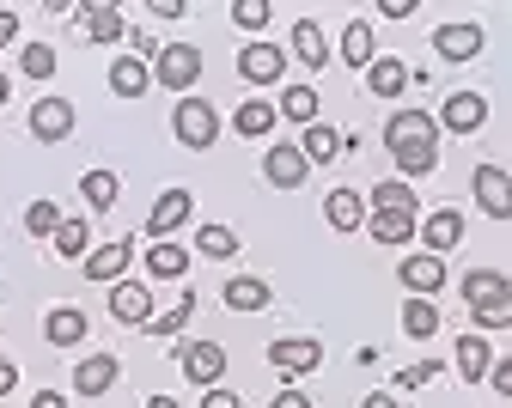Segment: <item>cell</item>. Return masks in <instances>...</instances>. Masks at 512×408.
<instances>
[{"mask_svg": "<svg viewBox=\"0 0 512 408\" xmlns=\"http://www.w3.org/2000/svg\"><path fill=\"white\" fill-rule=\"evenodd\" d=\"M68 128H74V104L68 98H43L31 110V134H37V141H68Z\"/></svg>", "mask_w": 512, "mask_h": 408, "instance_id": "7c38bea8", "label": "cell"}, {"mask_svg": "<svg viewBox=\"0 0 512 408\" xmlns=\"http://www.w3.org/2000/svg\"><path fill=\"white\" fill-rule=\"evenodd\" d=\"M86 329H92V317H86L80 305H55L49 323H43V335H49L55 348H80V342H86Z\"/></svg>", "mask_w": 512, "mask_h": 408, "instance_id": "8fae6325", "label": "cell"}, {"mask_svg": "<svg viewBox=\"0 0 512 408\" xmlns=\"http://www.w3.org/2000/svg\"><path fill=\"white\" fill-rule=\"evenodd\" d=\"M439 122L452 128V134H476L488 122V98L482 92H452V98H445V110H439Z\"/></svg>", "mask_w": 512, "mask_h": 408, "instance_id": "9c48e42d", "label": "cell"}, {"mask_svg": "<svg viewBox=\"0 0 512 408\" xmlns=\"http://www.w3.org/2000/svg\"><path fill=\"white\" fill-rule=\"evenodd\" d=\"M397 275H403V287H409V299H433V293L445 287V262H439L433 250H421V256H409V262L397 268Z\"/></svg>", "mask_w": 512, "mask_h": 408, "instance_id": "ba28073f", "label": "cell"}, {"mask_svg": "<svg viewBox=\"0 0 512 408\" xmlns=\"http://www.w3.org/2000/svg\"><path fill=\"white\" fill-rule=\"evenodd\" d=\"M177 366L196 378V384H220V372H226V348L220 342H189V348H177Z\"/></svg>", "mask_w": 512, "mask_h": 408, "instance_id": "5b68a950", "label": "cell"}, {"mask_svg": "<svg viewBox=\"0 0 512 408\" xmlns=\"http://www.w3.org/2000/svg\"><path fill=\"white\" fill-rule=\"evenodd\" d=\"M263 171H269V183H281V189H299V183H305V153H299V147H269Z\"/></svg>", "mask_w": 512, "mask_h": 408, "instance_id": "7402d4cb", "label": "cell"}, {"mask_svg": "<svg viewBox=\"0 0 512 408\" xmlns=\"http://www.w3.org/2000/svg\"><path fill=\"white\" fill-rule=\"evenodd\" d=\"M360 408H397V402H391V396H366Z\"/></svg>", "mask_w": 512, "mask_h": 408, "instance_id": "816d5d0a", "label": "cell"}, {"mask_svg": "<svg viewBox=\"0 0 512 408\" xmlns=\"http://www.w3.org/2000/svg\"><path fill=\"white\" fill-rule=\"evenodd\" d=\"M269 128H275V104L250 98V104L238 110V134H269Z\"/></svg>", "mask_w": 512, "mask_h": 408, "instance_id": "d590c367", "label": "cell"}, {"mask_svg": "<svg viewBox=\"0 0 512 408\" xmlns=\"http://www.w3.org/2000/svg\"><path fill=\"white\" fill-rule=\"evenodd\" d=\"M171 128H177V141L183 147H214V134H220V116H214V104H202V98H183L177 104V116H171Z\"/></svg>", "mask_w": 512, "mask_h": 408, "instance_id": "7a4b0ae2", "label": "cell"}, {"mask_svg": "<svg viewBox=\"0 0 512 408\" xmlns=\"http://www.w3.org/2000/svg\"><path fill=\"white\" fill-rule=\"evenodd\" d=\"M403 329L415 335V342H427V335L439 329V305H433V299H409V305H403Z\"/></svg>", "mask_w": 512, "mask_h": 408, "instance_id": "1f68e13d", "label": "cell"}, {"mask_svg": "<svg viewBox=\"0 0 512 408\" xmlns=\"http://www.w3.org/2000/svg\"><path fill=\"white\" fill-rule=\"evenodd\" d=\"M275 408H311V402H305L299 390H281V396H275Z\"/></svg>", "mask_w": 512, "mask_h": 408, "instance_id": "f907efd6", "label": "cell"}, {"mask_svg": "<svg viewBox=\"0 0 512 408\" xmlns=\"http://www.w3.org/2000/svg\"><path fill=\"white\" fill-rule=\"evenodd\" d=\"M281 116L311 128V122H317V92H311V86H287V92H281Z\"/></svg>", "mask_w": 512, "mask_h": 408, "instance_id": "d6a6232c", "label": "cell"}, {"mask_svg": "<svg viewBox=\"0 0 512 408\" xmlns=\"http://www.w3.org/2000/svg\"><path fill=\"white\" fill-rule=\"evenodd\" d=\"M458 372H464L470 384H482V378L494 372V348L482 342V335H476V329H470V335H464V342H458Z\"/></svg>", "mask_w": 512, "mask_h": 408, "instance_id": "cb8c5ba5", "label": "cell"}, {"mask_svg": "<svg viewBox=\"0 0 512 408\" xmlns=\"http://www.w3.org/2000/svg\"><path fill=\"white\" fill-rule=\"evenodd\" d=\"M19 74H31V80H49V74H55V49H49V43H25V55H19Z\"/></svg>", "mask_w": 512, "mask_h": 408, "instance_id": "e575fe53", "label": "cell"}, {"mask_svg": "<svg viewBox=\"0 0 512 408\" xmlns=\"http://www.w3.org/2000/svg\"><path fill=\"white\" fill-rule=\"evenodd\" d=\"M409 80H415V74H409L403 61H391V55H372V67H366V86H372L378 98H397Z\"/></svg>", "mask_w": 512, "mask_h": 408, "instance_id": "ffe728a7", "label": "cell"}, {"mask_svg": "<svg viewBox=\"0 0 512 408\" xmlns=\"http://www.w3.org/2000/svg\"><path fill=\"white\" fill-rule=\"evenodd\" d=\"M391 159H397V171H403V177H427V171L439 165V141H415V147H397Z\"/></svg>", "mask_w": 512, "mask_h": 408, "instance_id": "f1b7e54d", "label": "cell"}, {"mask_svg": "<svg viewBox=\"0 0 512 408\" xmlns=\"http://www.w3.org/2000/svg\"><path fill=\"white\" fill-rule=\"evenodd\" d=\"M232 19H238L244 31H263V25H269V0H238Z\"/></svg>", "mask_w": 512, "mask_h": 408, "instance_id": "b9f144b4", "label": "cell"}, {"mask_svg": "<svg viewBox=\"0 0 512 408\" xmlns=\"http://www.w3.org/2000/svg\"><path fill=\"white\" fill-rule=\"evenodd\" d=\"M147 268H153L159 281H183V268H189V250H183V244H153V250H147Z\"/></svg>", "mask_w": 512, "mask_h": 408, "instance_id": "4dcf8cb0", "label": "cell"}, {"mask_svg": "<svg viewBox=\"0 0 512 408\" xmlns=\"http://www.w3.org/2000/svg\"><path fill=\"white\" fill-rule=\"evenodd\" d=\"M421 238H427V250L439 256V250H452V244L464 238V220H458L452 208H439V214H427V220H421Z\"/></svg>", "mask_w": 512, "mask_h": 408, "instance_id": "d4e9b609", "label": "cell"}, {"mask_svg": "<svg viewBox=\"0 0 512 408\" xmlns=\"http://www.w3.org/2000/svg\"><path fill=\"white\" fill-rule=\"evenodd\" d=\"M433 372H439V366H433V360H421V366H403V372H397V384H403V390H421V384H433Z\"/></svg>", "mask_w": 512, "mask_h": 408, "instance_id": "ee69618b", "label": "cell"}, {"mask_svg": "<svg viewBox=\"0 0 512 408\" xmlns=\"http://www.w3.org/2000/svg\"><path fill=\"white\" fill-rule=\"evenodd\" d=\"M196 244H202V256H238V232L232 226H202Z\"/></svg>", "mask_w": 512, "mask_h": 408, "instance_id": "8d00e7d4", "label": "cell"}, {"mask_svg": "<svg viewBox=\"0 0 512 408\" xmlns=\"http://www.w3.org/2000/svg\"><path fill=\"white\" fill-rule=\"evenodd\" d=\"M86 244H92L86 220H61V232H55V250H61V256H86Z\"/></svg>", "mask_w": 512, "mask_h": 408, "instance_id": "74e56055", "label": "cell"}, {"mask_svg": "<svg viewBox=\"0 0 512 408\" xmlns=\"http://www.w3.org/2000/svg\"><path fill=\"white\" fill-rule=\"evenodd\" d=\"M269 366L287 372V378H305V372L324 366V348H317L311 335H293V342H275V348H269Z\"/></svg>", "mask_w": 512, "mask_h": 408, "instance_id": "3957f363", "label": "cell"}, {"mask_svg": "<svg viewBox=\"0 0 512 408\" xmlns=\"http://www.w3.org/2000/svg\"><path fill=\"white\" fill-rule=\"evenodd\" d=\"M189 214H196V195H189V189H165V195L153 201V220H147V232L165 244V238H171V232H177Z\"/></svg>", "mask_w": 512, "mask_h": 408, "instance_id": "8992f818", "label": "cell"}, {"mask_svg": "<svg viewBox=\"0 0 512 408\" xmlns=\"http://www.w3.org/2000/svg\"><path fill=\"white\" fill-rule=\"evenodd\" d=\"M147 86H153V67H147L141 55H122V61L110 67V92H116V98H141Z\"/></svg>", "mask_w": 512, "mask_h": 408, "instance_id": "ac0fdd59", "label": "cell"}, {"mask_svg": "<svg viewBox=\"0 0 512 408\" xmlns=\"http://www.w3.org/2000/svg\"><path fill=\"white\" fill-rule=\"evenodd\" d=\"M116 189H122V183H116V171H86V177H80L86 208H98V214H104V208H116Z\"/></svg>", "mask_w": 512, "mask_h": 408, "instance_id": "f546056e", "label": "cell"}, {"mask_svg": "<svg viewBox=\"0 0 512 408\" xmlns=\"http://www.w3.org/2000/svg\"><path fill=\"white\" fill-rule=\"evenodd\" d=\"M372 208H403V214H415V189L409 183H378L372 189Z\"/></svg>", "mask_w": 512, "mask_h": 408, "instance_id": "f35d334b", "label": "cell"}, {"mask_svg": "<svg viewBox=\"0 0 512 408\" xmlns=\"http://www.w3.org/2000/svg\"><path fill=\"white\" fill-rule=\"evenodd\" d=\"M299 153H305V165H330V159L342 153V134H336L330 122H311V128H305V147H299Z\"/></svg>", "mask_w": 512, "mask_h": 408, "instance_id": "484cf974", "label": "cell"}, {"mask_svg": "<svg viewBox=\"0 0 512 408\" xmlns=\"http://www.w3.org/2000/svg\"><path fill=\"white\" fill-rule=\"evenodd\" d=\"M342 61L348 67H372V25H348L342 31Z\"/></svg>", "mask_w": 512, "mask_h": 408, "instance_id": "836d02e7", "label": "cell"}, {"mask_svg": "<svg viewBox=\"0 0 512 408\" xmlns=\"http://www.w3.org/2000/svg\"><path fill=\"white\" fill-rule=\"evenodd\" d=\"M324 220H330L336 232H354V226H366V201H360L354 189H330V201H324Z\"/></svg>", "mask_w": 512, "mask_h": 408, "instance_id": "44dd1931", "label": "cell"}, {"mask_svg": "<svg viewBox=\"0 0 512 408\" xmlns=\"http://www.w3.org/2000/svg\"><path fill=\"white\" fill-rule=\"evenodd\" d=\"M415 141H439V122L427 110H397L391 122H384V147H415Z\"/></svg>", "mask_w": 512, "mask_h": 408, "instance_id": "277c9868", "label": "cell"}, {"mask_svg": "<svg viewBox=\"0 0 512 408\" xmlns=\"http://www.w3.org/2000/svg\"><path fill=\"white\" fill-rule=\"evenodd\" d=\"M366 226H372V238H378V244H409V238L421 232V220H415V214H403V208H372V220H366Z\"/></svg>", "mask_w": 512, "mask_h": 408, "instance_id": "2e32d148", "label": "cell"}, {"mask_svg": "<svg viewBox=\"0 0 512 408\" xmlns=\"http://www.w3.org/2000/svg\"><path fill=\"white\" fill-rule=\"evenodd\" d=\"M482 329H512V293L500 299V305H488V311H476V335Z\"/></svg>", "mask_w": 512, "mask_h": 408, "instance_id": "7bdbcfd3", "label": "cell"}, {"mask_svg": "<svg viewBox=\"0 0 512 408\" xmlns=\"http://www.w3.org/2000/svg\"><path fill=\"white\" fill-rule=\"evenodd\" d=\"M433 49L445 61H470V55H482V25H439L433 31Z\"/></svg>", "mask_w": 512, "mask_h": 408, "instance_id": "9a60e30c", "label": "cell"}, {"mask_svg": "<svg viewBox=\"0 0 512 408\" xmlns=\"http://www.w3.org/2000/svg\"><path fill=\"white\" fill-rule=\"evenodd\" d=\"M476 201H482L494 220H506V214H512V177H506L500 165H482V171H476Z\"/></svg>", "mask_w": 512, "mask_h": 408, "instance_id": "4fadbf2b", "label": "cell"}, {"mask_svg": "<svg viewBox=\"0 0 512 408\" xmlns=\"http://www.w3.org/2000/svg\"><path fill=\"white\" fill-rule=\"evenodd\" d=\"M202 408H238V396H232V390H208V402H202Z\"/></svg>", "mask_w": 512, "mask_h": 408, "instance_id": "681fc988", "label": "cell"}, {"mask_svg": "<svg viewBox=\"0 0 512 408\" xmlns=\"http://www.w3.org/2000/svg\"><path fill=\"white\" fill-rule=\"evenodd\" d=\"M110 384H116V360H110V354H92V360L74 366V390H80V396H104Z\"/></svg>", "mask_w": 512, "mask_h": 408, "instance_id": "603a6c76", "label": "cell"}, {"mask_svg": "<svg viewBox=\"0 0 512 408\" xmlns=\"http://www.w3.org/2000/svg\"><path fill=\"white\" fill-rule=\"evenodd\" d=\"M238 74H244L250 86H275V80L287 74V55H281L275 43H250V49L238 55Z\"/></svg>", "mask_w": 512, "mask_h": 408, "instance_id": "52a82bcc", "label": "cell"}, {"mask_svg": "<svg viewBox=\"0 0 512 408\" xmlns=\"http://www.w3.org/2000/svg\"><path fill=\"white\" fill-rule=\"evenodd\" d=\"M7 92H13V86H7V74H0V104H7Z\"/></svg>", "mask_w": 512, "mask_h": 408, "instance_id": "db71d44e", "label": "cell"}, {"mask_svg": "<svg viewBox=\"0 0 512 408\" xmlns=\"http://www.w3.org/2000/svg\"><path fill=\"white\" fill-rule=\"evenodd\" d=\"M189 311H196V293H183V299H177V305H171L165 317H153L147 329H153V335H177V329L189 323Z\"/></svg>", "mask_w": 512, "mask_h": 408, "instance_id": "60d3db41", "label": "cell"}, {"mask_svg": "<svg viewBox=\"0 0 512 408\" xmlns=\"http://www.w3.org/2000/svg\"><path fill=\"white\" fill-rule=\"evenodd\" d=\"M110 317L116 323H153V293L141 281H116L110 287Z\"/></svg>", "mask_w": 512, "mask_h": 408, "instance_id": "30bf717a", "label": "cell"}, {"mask_svg": "<svg viewBox=\"0 0 512 408\" xmlns=\"http://www.w3.org/2000/svg\"><path fill=\"white\" fill-rule=\"evenodd\" d=\"M25 226H31L37 238H43V232L55 238V232H61V208H55V201H31V208H25Z\"/></svg>", "mask_w": 512, "mask_h": 408, "instance_id": "ab89813d", "label": "cell"}, {"mask_svg": "<svg viewBox=\"0 0 512 408\" xmlns=\"http://www.w3.org/2000/svg\"><path fill=\"white\" fill-rule=\"evenodd\" d=\"M293 55L311 67V74H324V61H330V37H324V25L299 19V25H293Z\"/></svg>", "mask_w": 512, "mask_h": 408, "instance_id": "e0dca14e", "label": "cell"}, {"mask_svg": "<svg viewBox=\"0 0 512 408\" xmlns=\"http://www.w3.org/2000/svg\"><path fill=\"white\" fill-rule=\"evenodd\" d=\"M500 299H506V281L494 275V268H476V275H464V305H470V317L488 311V305H500Z\"/></svg>", "mask_w": 512, "mask_h": 408, "instance_id": "d6986e66", "label": "cell"}, {"mask_svg": "<svg viewBox=\"0 0 512 408\" xmlns=\"http://www.w3.org/2000/svg\"><path fill=\"white\" fill-rule=\"evenodd\" d=\"M488 384H494L500 396H512V360H494V372H488Z\"/></svg>", "mask_w": 512, "mask_h": 408, "instance_id": "f6af8a7d", "label": "cell"}, {"mask_svg": "<svg viewBox=\"0 0 512 408\" xmlns=\"http://www.w3.org/2000/svg\"><path fill=\"white\" fill-rule=\"evenodd\" d=\"M153 80L171 86V92H189V86L202 80V49L196 43H165L159 61H153Z\"/></svg>", "mask_w": 512, "mask_h": 408, "instance_id": "6da1fadb", "label": "cell"}, {"mask_svg": "<svg viewBox=\"0 0 512 408\" xmlns=\"http://www.w3.org/2000/svg\"><path fill=\"white\" fill-rule=\"evenodd\" d=\"M13 384H19V366H13V360H0V396H13Z\"/></svg>", "mask_w": 512, "mask_h": 408, "instance_id": "7dc6e473", "label": "cell"}, {"mask_svg": "<svg viewBox=\"0 0 512 408\" xmlns=\"http://www.w3.org/2000/svg\"><path fill=\"white\" fill-rule=\"evenodd\" d=\"M147 408H177V402H171V396H153V402H147Z\"/></svg>", "mask_w": 512, "mask_h": 408, "instance_id": "f5cc1de1", "label": "cell"}, {"mask_svg": "<svg viewBox=\"0 0 512 408\" xmlns=\"http://www.w3.org/2000/svg\"><path fill=\"white\" fill-rule=\"evenodd\" d=\"M31 408H68V396H55V390H37V396H31Z\"/></svg>", "mask_w": 512, "mask_h": 408, "instance_id": "c3c4849f", "label": "cell"}, {"mask_svg": "<svg viewBox=\"0 0 512 408\" xmlns=\"http://www.w3.org/2000/svg\"><path fill=\"white\" fill-rule=\"evenodd\" d=\"M13 37H19V19H13V13H7V7H0V49H7V43H13Z\"/></svg>", "mask_w": 512, "mask_h": 408, "instance_id": "bcb514c9", "label": "cell"}, {"mask_svg": "<svg viewBox=\"0 0 512 408\" xmlns=\"http://www.w3.org/2000/svg\"><path fill=\"white\" fill-rule=\"evenodd\" d=\"M226 305H232V311H263V305H269V281H256V275L226 281Z\"/></svg>", "mask_w": 512, "mask_h": 408, "instance_id": "83f0119b", "label": "cell"}, {"mask_svg": "<svg viewBox=\"0 0 512 408\" xmlns=\"http://www.w3.org/2000/svg\"><path fill=\"white\" fill-rule=\"evenodd\" d=\"M80 25H86V37H92V43H116V37L128 31L116 7H80Z\"/></svg>", "mask_w": 512, "mask_h": 408, "instance_id": "4316f807", "label": "cell"}, {"mask_svg": "<svg viewBox=\"0 0 512 408\" xmlns=\"http://www.w3.org/2000/svg\"><path fill=\"white\" fill-rule=\"evenodd\" d=\"M128 256H135V244H128V238H122V244H104V250H92V256H86L80 275H86V281L116 287V281H122V268H128Z\"/></svg>", "mask_w": 512, "mask_h": 408, "instance_id": "5bb4252c", "label": "cell"}]
</instances>
